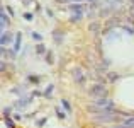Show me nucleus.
I'll return each mask as SVG.
<instances>
[{"label":"nucleus","instance_id":"423d86ee","mask_svg":"<svg viewBox=\"0 0 134 128\" xmlns=\"http://www.w3.org/2000/svg\"><path fill=\"white\" fill-rule=\"evenodd\" d=\"M10 40H12V36H9V34H5V33L2 34V45H3V46H5Z\"/></svg>","mask_w":134,"mask_h":128},{"label":"nucleus","instance_id":"39448f33","mask_svg":"<svg viewBox=\"0 0 134 128\" xmlns=\"http://www.w3.org/2000/svg\"><path fill=\"white\" fill-rule=\"evenodd\" d=\"M115 128H134V116H132V118H127L122 125H119V126H115Z\"/></svg>","mask_w":134,"mask_h":128},{"label":"nucleus","instance_id":"6e6552de","mask_svg":"<svg viewBox=\"0 0 134 128\" xmlns=\"http://www.w3.org/2000/svg\"><path fill=\"white\" fill-rule=\"evenodd\" d=\"M61 104H63V108H65L66 111H71V109H70V102H68V101H65V99H63V102H61Z\"/></svg>","mask_w":134,"mask_h":128},{"label":"nucleus","instance_id":"7ed1b4c3","mask_svg":"<svg viewBox=\"0 0 134 128\" xmlns=\"http://www.w3.org/2000/svg\"><path fill=\"white\" fill-rule=\"evenodd\" d=\"M115 116L112 113H102V115H95V121L98 123H105V121H112Z\"/></svg>","mask_w":134,"mask_h":128},{"label":"nucleus","instance_id":"f257e3e1","mask_svg":"<svg viewBox=\"0 0 134 128\" xmlns=\"http://www.w3.org/2000/svg\"><path fill=\"white\" fill-rule=\"evenodd\" d=\"M93 104L97 106V108H100L102 111H107V113H112V111H114V102H112L109 97H98Z\"/></svg>","mask_w":134,"mask_h":128},{"label":"nucleus","instance_id":"20e7f679","mask_svg":"<svg viewBox=\"0 0 134 128\" xmlns=\"http://www.w3.org/2000/svg\"><path fill=\"white\" fill-rule=\"evenodd\" d=\"M73 77H75V80H76V82H80V84H83V80H85L82 68H75V70H73Z\"/></svg>","mask_w":134,"mask_h":128},{"label":"nucleus","instance_id":"1a4fd4ad","mask_svg":"<svg viewBox=\"0 0 134 128\" xmlns=\"http://www.w3.org/2000/svg\"><path fill=\"white\" fill-rule=\"evenodd\" d=\"M97 29H98V24H97V22L90 24V31H97Z\"/></svg>","mask_w":134,"mask_h":128},{"label":"nucleus","instance_id":"f03ea898","mask_svg":"<svg viewBox=\"0 0 134 128\" xmlns=\"http://www.w3.org/2000/svg\"><path fill=\"white\" fill-rule=\"evenodd\" d=\"M88 94L92 96V97H105L107 96V92H105V87L102 84H93L90 87V91H88Z\"/></svg>","mask_w":134,"mask_h":128},{"label":"nucleus","instance_id":"0eeeda50","mask_svg":"<svg viewBox=\"0 0 134 128\" xmlns=\"http://www.w3.org/2000/svg\"><path fill=\"white\" fill-rule=\"evenodd\" d=\"M5 26H7V17H5V14L2 12V31L5 29Z\"/></svg>","mask_w":134,"mask_h":128}]
</instances>
